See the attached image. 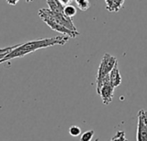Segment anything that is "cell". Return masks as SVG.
Segmentation results:
<instances>
[{"mask_svg":"<svg viewBox=\"0 0 147 141\" xmlns=\"http://www.w3.org/2000/svg\"><path fill=\"white\" fill-rule=\"evenodd\" d=\"M70 37L67 36H57L50 38H42V39H37L30 41L22 44H18L17 48H15L12 51H11L3 60L2 61L5 62L6 61L23 57L28 54L33 53L38 49H45L48 47L55 46V45H64L66 44Z\"/></svg>","mask_w":147,"mask_h":141,"instance_id":"6da1fadb","label":"cell"},{"mask_svg":"<svg viewBox=\"0 0 147 141\" xmlns=\"http://www.w3.org/2000/svg\"><path fill=\"white\" fill-rule=\"evenodd\" d=\"M117 63H118V61L116 57H114L113 55L108 53H106L103 55L102 60L98 68V73H97V77H96V86H97L96 91L98 94L101 88L104 79L110 74V72L112 71L113 68Z\"/></svg>","mask_w":147,"mask_h":141,"instance_id":"7a4b0ae2","label":"cell"},{"mask_svg":"<svg viewBox=\"0 0 147 141\" xmlns=\"http://www.w3.org/2000/svg\"><path fill=\"white\" fill-rule=\"evenodd\" d=\"M38 15L39 17L41 18V19L53 30L55 31H57L61 34H63L64 36H67L70 38H76L77 36L80 35V32L79 31H74V30H71L67 28H66L65 26L61 25V24L57 23L54 18H52V17L48 13V11L47 9L45 8H42V9H40L39 11H38Z\"/></svg>","mask_w":147,"mask_h":141,"instance_id":"3957f363","label":"cell"},{"mask_svg":"<svg viewBox=\"0 0 147 141\" xmlns=\"http://www.w3.org/2000/svg\"><path fill=\"white\" fill-rule=\"evenodd\" d=\"M113 91H114V88L111 85L109 75H108L104 79L101 88L99 93V95L101 97L104 105H109L112 102L113 98Z\"/></svg>","mask_w":147,"mask_h":141,"instance_id":"277c9868","label":"cell"},{"mask_svg":"<svg viewBox=\"0 0 147 141\" xmlns=\"http://www.w3.org/2000/svg\"><path fill=\"white\" fill-rule=\"evenodd\" d=\"M48 13L54 18L57 23L61 24V25L65 26L66 28L74 30V31H77V29L76 28V25L72 21V18L67 17L64 13H60V12H53L49 9H47Z\"/></svg>","mask_w":147,"mask_h":141,"instance_id":"5b68a950","label":"cell"},{"mask_svg":"<svg viewBox=\"0 0 147 141\" xmlns=\"http://www.w3.org/2000/svg\"><path fill=\"white\" fill-rule=\"evenodd\" d=\"M109 79H110V82L111 85L116 88L117 87H119L121 82H122V78L119 73V66L118 63L114 66V67L113 68V70L109 74Z\"/></svg>","mask_w":147,"mask_h":141,"instance_id":"8992f818","label":"cell"},{"mask_svg":"<svg viewBox=\"0 0 147 141\" xmlns=\"http://www.w3.org/2000/svg\"><path fill=\"white\" fill-rule=\"evenodd\" d=\"M137 141H147V126L139 116H138Z\"/></svg>","mask_w":147,"mask_h":141,"instance_id":"52a82bcc","label":"cell"},{"mask_svg":"<svg viewBox=\"0 0 147 141\" xmlns=\"http://www.w3.org/2000/svg\"><path fill=\"white\" fill-rule=\"evenodd\" d=\"M105 4L109 12H118L123 7L125 0H105Z\"/></svg>","mask_w":147,"mask_h":141,"instance_id":"ba28073f","label":"cell"},{"mask_svg":"<svg viewBox=\"0 0 147 141\" xmlns=\"http://www.w3.org/2000/svg\"><path fill=\"white\" fill-rule=\"evenodd\" d=\"M46 2L49 6V9L51 11L63 13L64 5H61V3L59 1V0H46Z\"/></svg>","mask_w":147,"mask_h":141,"instance_id":"9c48e42d","label":"cell"},{"mask_svg":"<svg viewBox=\"0 0 147 141\" xmlns=\"http://www.w3.org/2000/svg\"><path fill=\"white\" fill-rule=\"evenodd\" d=\"M63 13H64L67 17H68V18H72L73 17H75V16L76 15V13H77V10H76V8L75 6H74V5H68L64 6Z\"/></svg>","mask_w":147,"mask_h":141,"instance_id":"30bf717a","label":"cell"},{"mask_svg":"<svg viewBox=\"0 0 147 141\" xmlns=\"http://www.w3.org/2000/svg\"><path fill=\"white\" fill-rule=\"evenodd\" d=\"M74 1L76 3L77 7L82 11H85L88 10L89 7H90L89 0H74Z\"/></svg>","mask_w":147,"mask_h":141,"instance_id":"8fae6325","label":"cell"},{"mask_svg":"<svg viewBox=\"0 0 147 141\" xmlns=\"http://www.w3.org/2000/svg\"><path fill=\"white\" fill-rule=\"evenodd\" d=\"M110 141H128V139L125 138V133L124 131H119Z\"/></svg>","mask_w":147,"mask_h":141,"instance_id":"7c38bea8","label":"cell"},{"mask_svg":"<svg viewBox=\"0 0 147 141\" xmlns=\"http://www.w3.org/2000/svg\"><path fill=\"white\" fill-rule=\"evenodd\" d=\"M94 130L87 131V132H85L84 133H82L81 135L80 141H91L93 137H94Z\"/></svg>","mask_w":147,"mask_h":141,"instance_id":"4fadbf2b","label":"cell"},{"mask_svg":"<svg viewBox=\"0 0 147 141\" xmlns=\"http://www.w3.org/2000/svg\"><path fill=\"white\" fill-rule=\"evenodd\" d=\"M69 134L73 137H78L82 134V130L77 125H71L69 127Z\"/></svg>","mask_w":147,"mask_h":141,"instance_id":"5bb4252c","label":"cell"},{"mask_svg":"<svg viewBox=\"0 0 147 141\" xmlns=\"http://www.w3.org/2000/svg\"><path fill=\"white\" fill-rule=\"evenodd\" d=\"M138 116L141 117V119H143L144 123L147 126V112L145 110H140L138 112Z\"/></svg>","mask_w":147,"mask_h":141,"instance_id":"9a60e30c","label":"cell"},{"mask_svg":"<svg viewBox=\"0 0 147 141\" xmlns=\"http://www.w3.org/2000/svg\"><path fill=\"white\" fill-rule=\"evenodd\" d=\"M59 1L61 3V5H62L66 6V5H71V3L74 1V0H59Z\"/></svg>","mask_w":147,"mask_h":141,"instance_id":"2e32d148","label":"cell"},{"mask_svg":"<svg viewBox=\"0 0 147 141\" xmlns=\"http://www.w3.org/2000/svg\"><path fill=\"white\" fill-rule=\"evenodd\" d=\"M5 1L7 2L8 5H12V6H15L19 2V0H5Z\"/></svg>","mask_w":147,"mask_h":141,"instance_id":"e0dca14e","label":"cell"},{"mask_svg":"<svg viewBox=\"0 0 147 141\" xmlns=\"http://www.w3.org/2000/svg\"><path fill=\"white\" fill-rule=\"evenodd\" d=\"M25 1H26L27 3H30V2H33L34 0H25Z\"/></svg>","mask_w":147,"mask_h":141,"instance_id":"ac0fdd59","label":"cell"},{"mask_svg":"<svg viewBox=\"0 0 147 141\" xmlns=\"http://www.w3.org/2000/svg\"><path fill=\"white\" fill-rule=\"evenodd\" d=\"M94 141H99V138H96V139H95Z\"/></svg>","mask_w":147,"mask_h":141,"instance_id":"d6986e66","label":"cell"}]
</instances>
